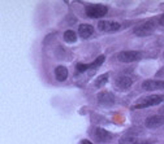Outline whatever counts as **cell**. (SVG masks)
<instances>
[{
    "mask_svg": "<svg viewBox=\"0 0 164 144\" xmlns=\"http://www.w3.org/2000/svg\"><path fill=\"white\" fill-rule=\"evenodd\" d=\"M162 101H164V95H150L138 100V103L134 105L133 109H143V108L154 107V105L160 104Z\"/></svg>",
    "mask_w": 164,
    "mask_h": 144,
    "instance_id": "1",
    "label": "cell"
},
{
    "mask_svg": "<svg viewBox=\"0 0 164 144\" xmlns=\"http://www.w3.org/2000/svg\"><path fill=\"white\" fill-rule=\"evenodd\" d=\"M154 31H155V22L152 20L144 21L134 27V34L138 36H148V35H151Z\"/></svg>",
    "mask_w": 164,
    "mask_h": 144,
    "instance_id": "2",
    "label": "cell"
},
{
    "mask_svg": "<svg viewBox=\"0 0 164 144\" xmlns=\"http://www.w3.org/2000/svg\"><path fill=\"white\" fill-rule=\"evenodd\" d=\"M85 12H86V16L90 18H99L107 14L108 8L105 5H102V4H93V5L86 7Z\"/></svg>",
    "mask_w": 164,
    "mask_h": 144,
    "instance_id": "3",
    "label": "cell"
},
{
    "mask_svg": "<svg viewBox=\"0 0 164 144\" xmlns=\"http://www.w3.org/2000/svg\"><path fill=\"white\" fill-rule=\"evenodd\" d=\"M142 53L139 51H123L117 55V59L121 62H134L141 60Z\"/></svg>",
    "mask_w": 164,
    "mask_h": 144,
    "instance_id": "4",
    "label": "cell"
},
{
    "mask_svg": "<svg viewBox=\"0 0 164 144\" xmlns=\"http://www.w3.org/2000/svg\"><path fill=\"white\" fill-rule=\"evenodd\" d=\"M98 27H99V30L103 33H116L121 29V25H120L119 22H115V21H99Z\"/></svg>",
    "mask_w": 164,
    "mask_h": 144,
    "instance_id": "5",
    "label": "cell"
},
{
    "mask_svg": "<svg viewBox=\"0 0 164 144\" xmlns=\"http://www.w3.org/2000/svg\"><path fill=\"white\" fill-rule=\"evenodd\" d=\"M164 125V116L163 114H156V116L147 117L144 121V126L147 129H158Z\"/></svg>",
    "mask_w": 164,
    "mask_h": 144,
    "instance_id": "6",
    "label": "cell"
},
{
    "mask_svg": "<svg viewBox=\"0 0 164 144\" xmlns=\"http://www.w3.org/2000/svg\"><path fill=\"white\" fill-rule=\"evenodd\" d=\"M96 99H98V103L100 105H103V107H112V105L115 104V96H113V94L107 92V91L99 92L98 96H96Z\"/></svg>",
    "mask_w": 164,
    "mask_h": 144,
    "instance_id": "7",
    "label": "cell"
},
{
    "mask_svg": "<svg viewBox=\"0 0 164 144\" xmlns=\"http://www.w3.org/2000/svg\"><path fill=\"white\" fill-rule=\"evenodd\" d=\"M142 88L144 91H156L164 88V81H156V79H147L142 82Z\"/></svg>",
    "mask_w": 164,
    "mask_h": 144,
    "instance_id": "8",
    "label": "cell"
},
{
    "mask_svg": "<svg viewBox=\"0 0 164 144\" xmlns=\"http://www.w3.org/2000/svg\"><path fill=\"white\" fill-rule=\"evenodd\" d=\"M94 136H95V140L96 142H100V143H107L112 139V134L108 132L107 130L104 129H95V132H94Z\"/></svg>",
    "mask_w": 164,
    "mask_h": 144,
    "instance_id": "9",
    "label": "cell"
},
{
    "mask_svg": "<svg viewBox=\"0 0 164 144\" xmlns=\"http://www.w3.org/2000/svg\"><path fill=\"white\" fill-rule=\"evenodd\" d=\"M116 87L120 88V90H128L132 87V84H133V79L130 78V77H119V78L116 79Z\"/></svg>",
    "mask_w": 164,
    "mask_h": 144,
    "instance_id": "10",
    "label": "cell"
},
{
    "mask_svg": "<svg viewBox=\"0 0 164 144\" xmlns=\"http://www.w3.org/2000/svg\"><path fill=\"white\" fill-rule=\"evenodd\" d=\"M94 29L91 25H87V23H82V25L78 26V35L82 38V39H87L89 36L93 35Z\"/></svg>",
    "mask_w": 164,
    "mask_h": 144,
    "instance_id": "11",
    "label": "cell"
},
{
    "mask_svg": "<svg viewBox=\"0 0 164 144\" xmlns=\"http://www.w3.org/2000/svg\"><path fill=\"white\" fill-rule=\"evenodd\" d=\"M55 77L56 79L59 81V82H62V81H65L66 78H68V69L65 68V66H57V68L55 69Z\"/></svg>",
    "mask_w": 164,
    "mask_h": 144,
    "instance_id": "12",
    "label": "cell"
},
{
    "mask_svg": "<svg viewBox=\"0 0 164 144\" xmlns=\"http://www.w3.org/2000/svg\"><path fill=\"white\" fill-rule=\"evenodd\" d=\"M64 40L66 43H74L77 40V35L73 30H66L64 33Z\"/></svg>",
    "mask_w": 164,
    "mask_h": 144,
    "instance_id": "13",
    "label": "cell"
},
{
    "mask_svg": "<svg viewBox=\"0 0 164 144\" xmlns=\"http://www.w3.org/2000/svg\"><path fill=\"white\" fill-rule=\"evenodd\" d=\"M104 59H105V57H104L103 55H100L99 57H96V59H95L93 62H91V64H89V68H90V69H96V68H99V66L104 62Z\"/></svg>",
    "mask_w": 164,
    "mask_h": 144,
    "instance_id": "14",
    "label": "cell"
},
{
    "mask_svg": "<svg viewBox=\"0 0 164 144\" xmlns=\"http://www.w3.org/2000/svg\"><path fill=\"white\" fill-rule=\"evenodd\" d=\"M107 81H108V73H105L103 75H99L95 81V86L96 87H103V86L107 83Z\"/></svg>",
    "mask_w": 164,
    "mask_h": 144,
    "instance_id": "15",
    "label": "cell"
},
{
    "mask_svg": "<svg viewBox=\"0 0 164 144\" xmlns=\"http://www.w3.org/2000/svg\"><path fill=\"white\" fill-rule=\"evenodd\" d=\"M89 64H77L76 65V70H77V74H80V73H84V71L86 70H89Z\"/></svg>",
    "mask_w": 164,
    "mask_h": 144,
    "instance_id": "16",
    "label": "cell"
},
{
    "mask_svg": "<svg viewBox=\"0 0 164 144\" xmlns=\"http://www.w3.org/2000/svg\"><path fill=\"white\" fill-rule=\"evenodd\" d=\"M130 143L132 144H152L151 142H148V140H132Z\"/></svg>",
    "mask_w": 164,
    "mask_h": 144,
    "instance_id": "17",
    "label": "cell"
},
{
    "mask_svg": "<svg viewBox=\"0 0 164 144\" xmlns=\"http://www.w3.org/2000/svg\"><path fill=\"white\" fill-rule=\"evenodd\" d=\"M159 23H160L162 26H164V13L160 16V18H159Z\"/></svg>",
    "mask_w": 164,
    "mask_h": 144,
    "instance_id": "18",
    "label": "cell"
},
{
    "mask_svg": "<svg viewBox=\"0 0 164 144\" xmlns=\"http://www.w3.org/2000/svg\"><path fill=\"white\" fill-rule=\"evenodd\" d=\"M81 144H93V143H91L90 140H87V139H84V140L81 142Z\"/></svg>",
    "mask_w": 164,
    "mask_h": 144,
    "instance_id": "19",
    "label": "cell"
},
{
    "mask_svg": "<svg viewBox=\"0 0 164 144\" xmlns=\"http://www.w3.org/2000/svg\"><path fill=\"white\" fill-rule=\"evenodd\" d=\"M159 112H160V114H163V116H164V107H163L160 110H159Z\"/></svg>",
    "mask_w": 164,
    "mask_h": 144,
    "instance_id": "20",
    "label": "cell"
},
{
    "mask_svg": "<svg viewBox=\"0 0 164 144\" xmlns=\"http://www.w3.org/2000/svg\"><path fill=\"white\" fill-rule=\"evenodd\" d=\"M163 57H164V53H163Z\"/></svg>",
    "mask_w": 164,
    "mask_h": 144,
    "instance_id": "21",
    "label": "cell"
}]
</instances>
